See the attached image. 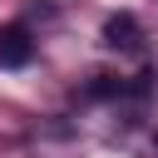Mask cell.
Segmentation results:
<instances>
[{"label": "cell", "instance_id": "obj_1", "mask_svg": "<svg viewBox=\"0 0 158 158\" xmlns=\"http://www.w3.org/2000/svg\"><path fill=\"white\" fill-rule=\"evenodd\" d=\"M35 59V35L25 25H0V69H25Z\"/></svg>", "mask_w": 158, "mask_h": 158}, {"label": "cell", "instance_id": "obj_2", "mask_svg": "<svg viewBox=\"0 0 158 158\" xmlns=\"http://www.w3.org/2000/svg\"><path fill=\"white\" fill-rule=\"evenodd\" d=\"M104 44H109V49H123V54H138V49H143V30H138V20H133L128 10L109 15V20H104Z\"/></svg>", "mask_w": 158, "mask_h": 158}, {"label": "cell", "instance_id": "obj_3", "mask_svg": "<svg viewBox=\"0 0 158 158\" xmlns=\"http://www.w3.org/2000/svg\"><path fill=\"white\" fill-rule=\"evenodd\" d=\"M89 94H94V99H118V94H128V84H123V79H114V74H94Z\"/></svg>", "mask_w": 158, "mask_h": 158}]
</instances>
